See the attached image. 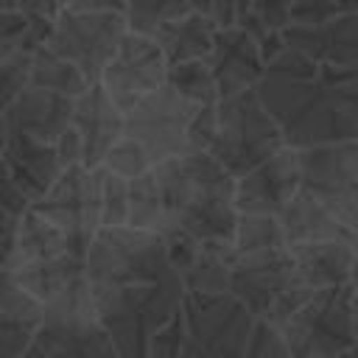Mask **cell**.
Instances as JSON below:
<instances>
[{
  "label": "cell",
  "instance_id": "7",
  "mask_svg": "<svg viewBox=\"0 0 358 358\" xmlns=\"http://www.w3.org/2000/svg\"><path fill=\"white\" fill-rule=\"evenodd\" d=\"M34 341L50 358H117L103 324L98 322L84 274L42 302Z\"/></svg>",
  "mask_w": 358,
  "mask_h": 358
},
{
  "label": "cell",
  "instance_id": "10",
  "mask_svg": "<svg viewBox=\"0 0 358 358\" xmlns=\"http://www.w3.org/2000/svg\"><path fill=\"white\" fill-rule=\"evenodd\" d=\"M296 154L302 190L322 201L358 243V140L313 145Z\"/></svg>",
  "mask_w": 358,
  "mask_h": 358
},
{
  "label": "cell",
  "instance_id": "24",
  "mask_svg": "<svg viewBox=\"0 0 358 358\" xmlns=\"http://www.w3.org/2000/svg\"><path fill=\"white\" fill-rule=\"evenodd\" d=\"M39 319L42 305L0 268V358H17L34 341Z\"/></svg>",
  "mask_w": 358,
  "mask_h": 358
},
{
  "label": "cell",
  "instance_id": "30",
  "mask_svg": "<svg viewBox=\"0 0 358 358\" xmlns=\"http://www.w3.org/2000/svg\"><path fill=\"white\" fill-rule=\"evenodd\" d=\"M165 84L190 103H199V106L218 103V92H215V81H213L207 59L171 64L168 73H165Z\"/></svg>",
  "mask_w": 358,
  "mask_h": 358
},
{
  "label": "cell",
  "instance_id": "37",
  "mask_svg": "<svg viewBox=\"0 0 358 358\" xmlns=\"http://www.w3.org/2000/svg\"><path fill=\"white\" fill-rule=\"evenodd\" d=\"M241 358H291L282 336L277 333V327H268L263 322H255L252 327V336H249V344L243 350Z\"/></svg>",
  "mask_w": 358,
  "mask_h": 358
},
{
  "label": "cell",
  "instance_id": "41",
  "mask_svg": "<svg viewBox=\"0 0 358 358\" xmlns=\"http://www.w3.org/2000/svg\"><path fill=\"white\" fill-rule=\"evenodd\" d=\"M201 11L218 28H238L252 11V0H204Z\"/></svg>",
  "mask_w": 358,
  "mask_h": 358
},
{
  "label": "cell",
  "instance_id": "33",
  "mask_svg": "<svg viewBox=\"0 0 358 358\" xmlns=\"http://www.w3.org/2000/svg\"><path fill=\"white\" fill-rule=\"evenodd\" d=\"M95 176H98V224L101 227H126L129 179H123L101 165L95 168Z\"/></svg>",
  "mask_w": 358,
  "mask_h": 358
},
{
  "label": "cell",
  "instance_id": "14",
  "mask_svg": "<svg viewBox=\"0 0 358 358\" xmlns=\"http://www.w3.org/2000/svg\"><path fill=\"white\" fill-rule=\"evenodd\" d=\"M165 73H168V64H165V56L159 53L157 42L148 34L126 31L115 56L103 67L98 84L115 101V106L120 112H126L140 98L159 90L165 84Z\"/></svg>",
  "mask_w": 358,
  "mask_h": 358
},
{
  "label": "cell",
  "instance_id": "8",
  "mask_svg": "<svg viewBox=\"0 0 358 358\" xmlns=\"http://www.w3.org/2000/svg\"><path fill=\"white\" fill-rule=\"evenodd\" d=\"M291 358H336L355 338V305L350 285L324 288L308 296L280 327Z\"/></svg>",
  "mask_w": 358,
  "mask_h": 358
},
{
  "label": "cell",
  "instance_id": "13",
  "mask_svg": "<svg viewBox=\"0 0 358 358\" xmlns=\"http://www.w3.org/2000/svg\"><path fill=\"white\" fill-rule=\"evenodd\" d=\"M50 224L62 229L70 249L84 257L95 232H98V176L95 168L73 165L64 168L48 193L31 204Z\"/></svg>",
  "mask_w": 358,
  "mask_h": 358
},
{
  "label": "cell",
  "instance_id": "20",
  "mask_svg": "<svg viewBox=\"0 0 358 358\" xmlns=\"http://www.w3.org/2000/svg\"><path fill=\"white\" fill-rule=\"evenodd\" d=\"M73 101L67 95L50 92V90H39V87H25L14 103L3 112V120L8 129H17L39 143H56L59 134L70 126L73 117Z\"/></svg>",
  "mask_w": 358,
  "mask_h": 358
},
{
  "label": "cell",
  "instance_id": "1",
  "mask_svg": "<svg viewBox=\"0 0 358 358\" xmlns=\"http://www.w3.org/2000/svg\"><path fill=\"white\" fill-rule=\"evenodd\" d=\"M255 92L294 151L355 140L358 67L319 64L282 48L266 64Z\"/></svg>",
  "mask_w": 358,
  "mask_h": 358
},
{
  "label": "cell",
  "instance_id": "40",
  "mask_svg": "<svg viewBox=\"0 0 358 358\" xmlns=\"http://www.w3.org/2000/svg\"><path fill=\"white\" fill-rule=\"evenodd\" d=\"M215 137V103H204L196 109L190 129H187V154L207 151Z\"/></svg>",
  "mask_w": 358,
  "mask_h": 358
},
{
  "label": "cell",
  "instance_id": "26",
  "mask_svg": "<svg viewBox=\"0 0 358 358\" xmlns=\"http://www.w3.org/2000/svg\"><path fill=\"white\" fill-rule=\"evenodd\" d=\"M62 255H76L67 243V238L62 235V229L56 224H50L42 213H36L34 207H28L20 215L17 224V241H14V255L6 266V271L17 268V266H28V263H42V260H53ZM78 257V255H76Z\"/></svg>",
  "mask_w": 358,
  "mask_h": 358
},
{
  "label": "cell",
  "instance_id": "53",
  "mask_svg": "<svg viewBox=\"0 0 358 358\" xmlns=\"http://www.w3.org/2000/svg\"><path fill=\"white\" fill-rule=\"evenodd\" d=\"M14 8V0H0V11H11Z\"/></svg>",
  "mask_w": 358,
  "mask_h": 358
},
{
  "label": "cell",
  "instance_id": "36",
  "mask_svg": "<svg viewBox=\"0 0 358 358\" xmlns=\"http://www.w3.org/2000/svg\"><path fill=\"white\" fill-rule=\"evenodd\" d=\"M182 338H185V322H182V305H179V310L162 327L154 330L145 358H179Z\"/></svg>",
  "mask_w": 358,
  "mask_h": 358
},
{
  "label": "cell",
  "instance_id": "35",
  "mask_svg": "<svg viewBox=\"0 0 358 358\" xmlns=\"http://www.w3.org/2000/svg\"><path fill=\"white\" fill-rule=\"evenodd\" d=\"M28 70H31V53L28 50H20L11 59L0 62V115L28 87Z\"/></svg>",
  "mask_w": 358,
  "mask_h": 358
},
{
  "label": "cell",
  "instance_id": "46",
  "mask_svg": "<svg viewBox=\"0 0 358 358\" xmlns=\"http://www.w3.org/2000/svg\"><path fill=\"white\" fill-rule=\"evenodd\" d=\"M64 8V0H14V11L25 17H39V20H56V14Z\"/></svg>",
  "mask_w": 358,
  "mask_h": 358
},
{
  "label": "cell",
  "instance_id": "47",
  "mask_svg": "<svg viewBox=\"0 0 358 358\" xmlns=\"http://www.w3.org/2000/svg\"><path fill=\"white\" fill-rule=\"evenodd\" d=\"M64 8L81 14H126V0H64Z\"/></svg>",
  "mask_w": 358,
  "mask_h": 358
},
{
  "label": "cell",
  "instance_id": "6",
  "mask_svg": "<svg viewBox=\"0 0 358 358\" xmlns=\"http://www.w3.org/2000/svg\"><path fill=\"white\" fill-rule=\"evenodd\" d=\"M227 294H232L255 322L268 327H280L308 296H313L296 277L288 249L235 255Z\"/></svg>",
  "mask_w": 358,
  "mask_h": 358
},
{
  "label": "cell",
  "instance_id": "5",
  "mask_svg": "<svg viewBox=\"0 0 358 358\" xmlns=\"http://www.w3.org/2000/svg\"><path fill=\"white\" fill-rule=\"evenodd\" d=\"M173 274L159 232H143L131 227H101L84 255V277L90 291L157 282Z\"/></svg>",
  "mask_w": 358,
  "mask_h": 358
},
{
  "label": "cell",
  "instance_id": "23",
  "mask_svg": "<svg viewBox=\"0 0 358 358\" xmlns=\"http://www.w3.org/2000/svg\"><path fill=\"white\" fill-rule=\"evenodd\" d=\"M282 241L285 246H299V243H316V241H350L355 243L352 232L322 204L316 201L308 190H296L291 201L277 213ZM358 246V243H355Z\"/></svg>",
  "mask_w": 358,
  "mask_h": 358
},
{
  "label": "cell",
  "instance_id": "31",
  "mask_svg": "<svg viewBox=\"0 0 358 358\" xmlns=\"http://www.w3.org/2000/svg\"><path fill=\"white\" fill-rule=\"evenodd\" d=\"M204 0H126V25L137 34H151L157 25L201 11Z\"/></svg>",
  "mask_w": 358,
  "mask_h": 358
},
{
  "label": "cell",
  "instance_id": "54",
  "mask_svg": "<svg viewBox=\"0 0 358 358\" xmlns=\"http://www.w3.org/2000/svg\"><path fill=\"white\" fill-rule=\"evenodd\" d=\"M336 358H350V355H347V352H344V355H336Z\"/></svg>",
  "mask_w": 358,
  "mask_h": 358
},
{
  "label": "cell",
  "instance_id": "27",
  "mask_svg": "<svg viewBox=\"0 0 358 358\" xmlns=\"http://www.w3.org/2000/svg\"><path fill=\"white\" fill-rule=\"evenodd\" d=\"M11 280L31 294L39 305L48 302L53 294H59L64 285H70L73 280H78L84 274V257L76 255H62L53 260H42V263H28V266H17L8 271Z\"/></svg>",
  "mask_w": 358,
  "mask_h": 358
},
{
  "label": "cell",
  "instance_id": "17",
  "mask_svg": "<svg viewBox=\"0 0 358 358\" xmlns=\"http://www.w3.org/2000/svg\"><path fill=\"white\" fill-rule=\"evenodd\" d=\"M207 64L215 81L218 101L238 95L243 90H255L266 70V62L260 59L255 39L243 28H218Z\"/></svg>",
  "mask_w": 358,
  "mask_h": 358
},
{
  "label": "cell",
  "instance_id": "25",
  "mask_svg": "<svg viewBox=\"0 0 358 358\" xmlns=\"http://www.w3.org/2000/svg\"><path fill=\"white\" fill-rule=\"evenodd\" d=\"M218 25L204 14V11H190L185 17H176L171 22L157 25L148 36L157 42L159 53L165 56V64H179V62H193V59H207L213 50Z\"/></svg>",
  "mask_w": 358,
  "mask_h": 358
},
{
  "label": "cell",
  "instance_id": "49",
  "mask_svg": "<svg viewBox=\"0 0 358 358\" xmlns=\"http://www.w3.org/2000/svg\"><path fill=\"white\" fill-rule=\"evenodd\" d=\"M17 358H50V355H48V352H45V350H42L36 341H31V344H28V347H25V350L17 355Z\"/></svg>",
  "mask_w": 358,
  "mask_h": 358
},
{
  "label": "cell",
  "instance_id": "19",
  "mask_svg": "<svg viewBox=\"0 0 358 358\" xmlns=\"http://www.w3.org/2000/svg\"><path fill=\"white\" fill-rule=\"evenodd\" d=\"M282 42L310 62L358 67V14H338L319 25H285Z\"/></svg>",
  "mask_w": 358,
  "mask_h": 358
},
{
  "label": "cell",
  "instance_id": "32",
  "mask_svg": "<svg viewBox=\"0 0 358 358\" xmlns=\"http://www.w3.org/2000/svg\"><path fill=\"white\" fill-rule=\"evenodd\" d=\"M235 255H255L268 249H285L277 215H238L232 235Z\"/></svg>",
  "mask_w": 358,
  "mask_h": 358
},
{
  "label": "cell",
  "instance_id": "22",
  "mask_svg": "<svg viewBox=\"0 0 358 358\" xmlns=\"http://www.w3.org/2000/svg\"><path fill=\"white\" fill-rule=\"evenodd\" d=\"M294 263L296 277L308 291H324L347 285L350 268L355 260V243L350 241H316V243H299L285 246Z\"/></svg>",
  "mask_w": 358,
  "mask_h": 358
},
{
  "label": "cell",
  "instance_id": "51",
  "mask_svg": "<svg viewBox=\"0 0 358 358\" xmlns=\"http://www.w3.org/2000/svg\"><path fill=\"white\" fill-rule=\"evenodd\" d=\"M347 355H350V358H358V313H355V338H352V344H350Z\"/></svg>",
  "mask_w": 358,
  "mask_h": 358
},
{
  "label": "cell",
  "instance_id": "38",
  "mask_svg": "<svg viewBox=\"0 0 358 358\" xmlns=\"http://www.w3.org/2000/svg\"><path fill=\"white\" fill-rule=\"evenodd\" d=\"M25 22L28 17L20 11H0V62L25 50ZM31 53V50H28Z\"/></svg>",
  "mask_w": 358,
  "mask_h": 358
},
{
  "label": "cell",
  "instance_id": "52",
  "mask_svg": "<svg viewBox=\"0 0 358 358\" xmlns=\"http://www.w3.org/2000/svg\"><path fill=\"white\" fill-rule=\"evenodd\" d=\"M6 134H8V129H6V120L0 115V157H3V148H6Z\"/></svg>",
  "mask_w": 358,
  "mask_h": 358
},
{
  "label": "cell",
  "instance_id": "42",
  "mask_svg": "<svg viewBox=\"0 0 358 358\" xmlns=\"http://www.w3.org/2000/svg\"><path fill=\"white\" fill-rule=\"evenodd\" d=\"M288 8L291 0H252L249 20H255L268 31H282L288 25Z\"/></svg>",
  "mask_w": 358,
  "mask_h": 358
},
{
  "label": "cell",
  "instance_id": "4",
  "mask_svg": "<svg viewBox=\"0 0 358 358\" xmlns=\"http://www.w3.org/2000/svg\"><path fill=\"white\" fill-rule=\"evenodd\" d=\"M280 148H285L282 134L255 90H243L215 103V137L207 154L232 179L266 162Z\"/></svg>",
  "mask_w": 358,
  "mask_h": 358
},
{
  "label": "cell",
  "instance_id": "12",
  "mask_svg": "<svg viewBox=\"0 0 358 358\" xmlns=\"http://www.w3.org/2000/svg\"><path fill=\"white\" fill-rule=\"evenodd\" d=\"M126 31V14H81L62 8L50 25L45 48L76 64L81 76L95 84L109 59L115 56Z\"/></svg>",
  "mask_w": 358,
  "mask_h": 358
},
{
  "label": "cell",
  "instance_id": "48",
  "mask_svg": "<svg viewBox=\"0 0 358 358\" xmlns=\"http://www.w3.org/2000/svg\"><path fill=\"white\" fill-rule=\"evenodd\" d=\"M350 294H352V305H355V313H358V249H355V260H352V268H350Z\"/></svg>",
  "mask_w": 358,
  "mask_h": 358
},
{
  "label": "cell",
  "instance_id": "11",
  "mask_svg": "<svg viewBox=\"0 0 358 358\" xmlns=\"http://www.w3.org/2000/svg\"><path fill=\"white\" fill-rule=\"evenodd\" d=\"M196 109L199 103L185 101L162 84L123 112V137L137 143L154 168L157 162L187 154V129Z\"/></svg>",
  "mask_w": 358,
  "mask_h": 358
},
{
  "label": "cell",
  "instance_id": "15",
  "mask_svg": "<svg viewBox=\"0 0 358 358\" xmlns=\"http://www.w3.org/2000/svg\"><path fill=\"white\" fill-rule=\"evenodd\" d=\"M159 235L165 241L168 263L179 277L185 294H227L235 263L232 243L199 241L176 227H165Z\"/></svg>",
  "mask_w": 358,
  "mask_h": 358
},
{
  "label": "cell",
  "instance_id": "9",
  "mask_svg": "<svg viewBox=\"0 0 358 358\" xmlns=\"http://www.w3.org/2000/svg\"><path fill=\"white\" fill-rule=\"evenodd\" d=\"M185 338L179 358H241L255 316L232 294H185Z\"/></svg>",
  "mask_w": 358,
  "mask_h": 358
},
{
  "label": "cell",
  "instance_id": "34",
  "mask_svg": "<svg viewBox=\"0 0 358 358\" xmlns=\"http://www.w3.org/2000/svg\"><path fill=\"white\" fill-rule=\"evenodd\" d=\"M101 168H106V171H112V173H117L123 179H134V176L151 171V162H148V157L143 154V148L137 143H131L129 137L120 134L117 143L106 151Z\"/></svg>",
  "mask_w": 358,
  "mask_h": 358
},
{
  "label": "cell",
  "instance_id": "16",
  "mask_svg": "<svg viewBox=\"0 0 358 358\" xmlns=\"http://www.w3.org/2000/svg\"><path fill=\"white\" fill-rule=\"evenodd\" d=\"M299 187V154L285 145L274 157L235 179L232 204L238 215H277Z\"/></svg>",
  "mask_w": 358,
  "mask_h": 358
},
{
  "label": "cell",
  "instance_id": "3",
  "mask_svg": "<svg viewBox=\"0 0 358 358\" xmlns=\"http://www.w3.org/2000/svg\"><path fill=\"white\" fill-rule=\"evenodd\" d=\"M117 358H145L148 341L182 305L185 288L176 274L157 282H126L90 291Z\"/></svg>",
  "mask_w": 358,
  "mask_h": 358
},
{
  "label": "cell",
  "instance_id": "28",
  "mask_svg": "<svg viewBox=\"0 0 358 358\" xmlns=\"http://www.w3.org/2000/svg\"><path fill=\"white\" fill-rule=\"evenodd\" d=\"M28 84L39 87V90H50V92L67 95V98H78L90 87V81L81 76V70L76 64H70L67 59L50 53L45 45L31 53Z\"/></svg>",
  "mask_w": 358,
  "mask_h": 358
},
{
  "label": "cell",
  "instance_id": "43",
  "mask_svg": "<svg viewBox=\"0 0 358 358\" xmlns=\"http://www.w3.org/2000/svg\"><path fill=\"white\" fill-rule=\"evenodd\" d=\"M31 207V201L22 196V190L14 185L3 157H0V210L3 213H11V215H22L25 210Z\"/></svg>",
  "mask_w": 358,
  "mask_h": 358
},
{
  "label": "cell",
  "instance_id": "21",
  "mask_svg": "<svg viewBox=\"0 0 358 358\" xmlns=\"http://www.w3.org/2000/svg\"><path fill=\"white\" fill-rule=\"evenodd\" d=\"M8 129V126H6ZM3 162L14 179V185L22 190V196L34 204L39 201L48 187L56 182L62 173L56 148L50 143H39L17 129H8L6 134V148H3Z\"/></svg>",
  "mask_w": 358,
  "mask_h": 358
},
{
  "label": "cell",
  "instance_id": "2",
  "mask_svg": "<svg viewBox=\"0 0 358 358\" xmlns=\"http://www.w3.org/2000/svg\"><path fill=\"white\" fill-rule=\"evenodd\" d=\"M151 171L159 185L165 227H176L199 241L232 243L238 221L232 204L235 179L207 151L171 157Z\"/></svg>",
  "mask_w": 358,
  "mask_h": 358
},
{
  "label": "cell",
  "instance_id": "45",
  "mask_svg": "<svg viewBox=\"0 0 358 358\" xmlns=\"http://www.w3.org/2000/svg\"><path fill=\"white\" fill-rule=\"evenodd\" d=\"M17 224H20V215H11V213H3L0 210V268L6 271L11 255H14V241H17Z\"/></svg>",
  "mask_w": 358,
  "mask_h": 358
},
{
  "label": "cell",
  "instance_id": "55",
  "mask_svg": "<svg viewBox=\"0 0 358 358\" xmlns=\"http://www.w3.org/2000/svg\"><path fill=\"white\" fill-rule=\"evenodd\" d=\"M355 140H358V129H355Z\"/></svg>",
  "mask_w": 358,
  "mask_h": 358
},
{
  "label": "cell",
  "instance_id": "39",
  "mask_svg": "<svg viewBox=\"0 0 358 358\" xmlns=\"http://www.w3.org/2000/svg\"><path fill=\"white\" fill-rule=\"evenodd\" d=\"M338 17L336 0H291L288 25H319Z\"/></svg>",
  "mask_w": 358,
  "mask_h": 358
},
{
  "label": "cell",
  "instance_id": "44",
  "mask_svg": "<svg viewBox=\"0 0 358 358\" xmlns=\"http://www.w3.org/2000/svg\"><path fill=\"white\" fill-rule=\"evenodd\" d=\"M53 148H56V157H59L62 171L64 168H73V165H81V140H78V134H76L73 126H67L59 134V140L53 143Z\"/></svg>",
  "mask_w": 358,
  "mask_h": 358
},
{
  "label": "cell",
  "instance_id": "50",
  "mask_svg": "<svg viewBox=\"0 0 358 358\" xmlns=\"http://www.w3.org/2000/svg\"><path fill=\"white\" fill-rule=\"evenodd\" d=\"M338 14H358V0H336Z\"/></svg>",
  "mask_w": 358,
  "mask_h": 358
},
{
  "label": "cell",
  "instance_id": "29",
  "mask_svg": "<svg viewBox=\"0 0 358 358\" xmlns=\"http://www.w3.org/2000/svg\"><path fill=\"white\" fill-rule=\"evenodd\" d=\"M126 227L143 229V232H162L165 213H162V196H159V185L154 179V171H145V173L129 179Z\"/></svg>",
  "mask_w": 358,
  "mask_h": 358
},
{
  "label": "cell",
  "instance_id": "18",
  "mask_svg": "<svg viewBox=\"0 0 358 358\" xmlns=\"http://www.w3.org/2000/svg\"><path fill=\"white\" fill-rule=\"evenodd\" d=\"M70 126L76 129V134L81 140V165L98 168L103 162L106 151L123 134V112L95 81L73 101Z\"/></svg>",
  "mask_w": 358,
  "mask_h": 358
}]
</instances>
